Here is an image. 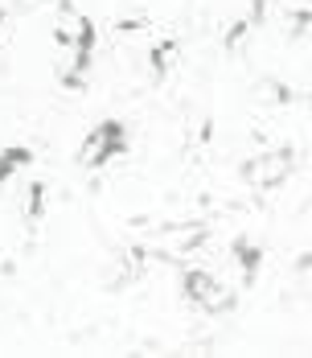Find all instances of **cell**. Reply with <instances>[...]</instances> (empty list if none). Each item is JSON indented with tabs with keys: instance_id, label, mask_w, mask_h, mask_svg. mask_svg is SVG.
I'll list each match as a JSON object with an SVG mask.
<instances>
[{
	"instance_id": "cell-1",
	"label": "cell",
	"mask_w": 312,
	"mask_h": 358,
	"mask_svg": "<svg viewBox=\"0 0 312 358\" xmlns=\"http://www.w3.org/2000/svg\"><path fill=\"white\" fill-rule=\"evenodd\" d=\"M128 152V128L119 124V120H103V124H95L82 144H78V165H87V169H103L111 165L115 157H124Z\"/></svg>"
},
{
	"instance_id": "cell-2",
	"label": "cell",
	"mask_w": 312,
	"mask_h": 358,
	"mask_svg": "<svg viewBox=\"0 0 312 358\" xmlns=\"http://www.w3.org/2000/svg\"><path fill=\"white\" fill-rule=\"evenodd\" d=\"M230 251H235V264H239V272H243V288H255L259 268H263V248L251 243V239H235Z\"/></svg>"
},
{
	"instance_id": "cell-3",
	"label": "cell",
	"mask_w": 312,
	"mask_h": 358,
	"mask_svg": "<svg viewBox=\"0 0 312 358\" xmlns=\"http://www.w3.org/2000/svg\"><path fill=\"white\" fill-rule=\"evenodd\" d=\"M34 161V148L29 144H8L0 152V185H8V178H17V169H25Z\"/></svg>"
},
{
	"instance_id": "cell-4",
	"label": "cell",
	"mask_w": 312,
	"mask_h": 358,
	"mask_svg": "<svg viewBox=\"0 0 312 358\" xmlns=\"http://www.w3.org/2000/svg\"><path fill=\"white\" fill-rule=\"evenodd\" d=\"M173 58H177V41H161V45L148 50V66H152L156 78H165V74L173 71Z\"/></svg>"
},
{
	"instance_id": "cell-5",
	"label": "cell",
	"mask_w": 312,
	"mask_h": 358,
	"mask_svg": "<svg viewBox=\"0 0 312 358\" xmlns=\"http://www.w3.org/2000/svg\"><path fill=\"white\" fill-rule=\"evenodd\" d=\"M45 198H50V189H45V181H34V185H29V189H25V218H29V222H41V218H45Z\"/></svg>"
},
{
	"instance_id": "cell-6",
	"label": "cell",
	"mask_w": 312,
	"mask_h": 358,
	"mask_svg": "<svg viewBox=\"0 0 312 358\" xmlns=\"http://www.w3.org/2000/svg\"><path fill=\"white\" fill-rule=\"evenodd\" d=\"M309 25H312L309 8H296V13L288 17V34H292V37H304V34H309Z\"/></svg>"
},
{
	"instance_id": "cell-7",
	"label": "cell",
	"mask_w": 312,
	"mask_h": 358,
	"mask_svg": "<svg viewBox=\"0 0 312 358\" xmlns=\"http://www.w3.org/2000/svg\"><path fill=\"white\" fill-rule=\"evenodd\" d=\"M4 21H8V8H0V25H4Z\"/></svg>"
}]
</instances>
